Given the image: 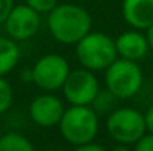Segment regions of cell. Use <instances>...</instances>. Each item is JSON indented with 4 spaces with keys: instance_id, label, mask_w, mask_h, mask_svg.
<instances>
[{
    "instance_id": "277c9868",
    "label": "cell",
    "mask_w": 153,
    "mask_h": 151,
    "mask_svg": "<svg viewBox=\"0 0 153 151\" xmlns=\"http://www.w3.org/2000/svg\"><path fill=\"white\" fill-rule=\"evenodd\" d=\"M144 74L138 62L116 58L104 70V86L119 101L134 98L143 88Z\"/></svg>"
},
{
    "instance_id": "ffe728a7",
    "label": "cell",
    "mask_w": 153,
    "mask_h": 151,
    "mask_svg": "<svg viewBox=\"0 0 153 151\" xmlns=\"http://www.w3.org/2000/svg\"><path fill=\"white\" fill-rule=\"evenodd\" d=\"M74 151H105L101 145L98 144H94V142H89V144H85V145H79L76 147Z\"/></svg>"
},
{
    "instance_id": "ba28073f",
    "label": "cell",
    "mask_w": 153,
    "mask_h": 151,
    "mask_svg": "<svg viewBox=\"0 0 153 151\" xmlns=\"http://www.w3.org/2000/svg\"><path fill=\"white\" fill-rule=\"evenodd\" d=\"M40 13L28 4H15L3 22L6 34L15 42H25L34 37L40 28Z\"/></svg>"
},
{
    "instance_id": "5bb4252c",
    "label": "cell",
    "mask_w": 153,
    "mask_h": 151,
    "mask_svg": "<svg viewBox=\"0 0 153 151\" xmlns=\"http://www.w3.org/2000/svg\"><path fill=\"white\" fill-rule=\"evenodd\" d=\"M117 101L119 99H117L111 92H108V91L104 88V89H100V91H98V94H97V96L94 98L91 107H92V110H94L100 117H101V116H108V114L116 108Z\"/></svg>"
},
{
    "instance_id": "30bf717a",
    "label": "cell",
    "mask_w": 153,
    "mask_h": 151,
    "mask_svg": "<svg viewBox=\"0 0 153 151\" xmlns=\"http://www.w3.org/2000/svg\"><path fill=\"white\" fill-rule=\"evenodd\" d=\"M114 46L117 52V58L134 61V62L143 61L150 50L146 33L135 28L120 33L114 39Z\"/></svg>"
},
{
    "instance_id": "603a6c76",
    "label": "cell",
    "mask_w": 153,
    "mask_h": 151,
    "mask_svg": "<svg viewBox=\"0 0 153 151\" xmlns=\"http://www.w3.org/2000/svg\"><path fill=\"white\" fill-rule=\"evenodd\" d=\"M111 151H132L129 148V145H125V144H117L116 147H113Z\"/></svg>"
},
{
    "instance_id": "ac0fdd59",
    "label": "cell",
    "mask_w": 153,
    "mask_h": 151,
    "mask_svg": "<svg viewBox=\"0 0 153 151\" xmlns=\"http://www.w3.org/2000/svg\"><path fill=\"white\" fill-rule=\"evenodd\" d=\"M13 6H15L13 0H0V25L6 21Z\"/></svg>"
},
{
    "instance_id": "3957f363",
    "label": "cell",
    "mask_w": 153,
    "mask_h": 151,
    "mask_svg": "<svg viewBox=\"0 0 153 151\" xmlns=\"http://www.w3.org/2000/svg\"><path fill=\"white\" fill-rule=\"evenodd\" d=\"M74 53L80 67L92 73L104 71L117 58L114 39L101 31H89L74 45Z\"/></svg>"
},
{
    "instance_id": "9a60e30c",
    "label": "cell",
    "mask_w": 153,
    "mask_h": 151,
    "mask_svg": "<svg viewBox=\"0 0 153 151\" xmlns=\"http://www.w3.org/2000/svg\"><path fill=\"white\" fill-rule=\"evenodd\" d=\"M12 101H13V89L10 83L4 77H0V116L10 108Z\"/></svg>"
},
{
    "instance_id": "6da1fadb",
    "label": "cell",
    "mask_w": 153,
    "mask_h": 151,
    "mask_svg": "<svg viewBox=\"0 0 153 151\" xmlns=\"http://www.w3.org/2000/svg\"><path fill=\"white\" fill-rule=\"evenodd\" d=\"M46 27L55 42L74 46L92 31V16L83 6L58 3L48 13Z\"/></svg>"
},
{
    "instance_id": "9c48e42d",
    "label": "cell",
    "mask_w": 153,
    "mask_h": 151,
    "mask_svg": "<svg viewBox=\"0 0 153 151\" xmlns=\"http://www.w3.org/2000/svg\"><path fill=\"white\" fill-rule=\"evenodd\" d=\"M65 105L61 98L53 95L52 92H45L30 102L28 114L33 123L40 127H53L58 126Z\"/></svg>"
},
{
    "instance_id": "8fae6325",
    "label": "cell",
    "mask_w": 153,
    "mask_h": 151,
    "mask_svg": "<svg viewBox=\"0 0 153 151\" xmlns=\"http://www.w3.org/2000/svg\"><path fill=\"white\" fill-rule=\"evenodd\" d=\"M120 12L131 28L146 31L153 25V0H122Z\"/></svg>"
},
{
    "instance_id": "5b68a950",
    "label": "cell",
    "mask_w": 153,
    "mask_h": 151,
    "mask_svg": "<svg viewBox=\"0 0 153 151\" xmlns=\"http://www.w3.org/2000/svg\"><path fill=\"white\" fill-rule=\"evenodd\" d=\"M105 130L116 144L134 145L146 132L144 116L132 107H116L105 120Z\"/></svg>"
},
{
    "instance_id": "2e32d148",
    "label": "cell",
    "mask_w": 153,
    "mask_h": 151,
    "mask_svg": "<svg viewBox=\"0 0 153 151\" xmlns=\"http://www.w3.org/2000/svg\"><path fill=\"white\" fill-rule=\"evenodd\" d=\"M25 4H28L40 15H48L58 4V0H25Z\"/></svg>"
},
{
    "instance_id": "8992f818",
    "label": "cell",
    "mask_w": 153,
    "mask_h": 151,
    "mask_svg": "<svg viewBox=\"0 0 153 151\" xmlns=\"http://www.w3.org/2000/svg\"><path fill=\"white\" fill-rule=\"evenodd\" d=\"M70 70V64L62 55L46 53L31 67L33 83L43 92H56L62 88Z\"/></svg>"
},
{
    "instance_id": "44dd1931",
    "label": "cell",
    "mask_w": 153,
    "mask_h": 151,
    "mask_svg": "<svg viewBox=\"0 0 153 151\" xmlns=\"http://www.w3.org/2000/svg\"><path fill=\"white\" fill-rule=\"evenodd\" d=\"M19 79L24 82V83H33V74H31V68H25L21 74H19Z\"/></svg>"
},
{
    "instance_id": "d6986e66",
    "label": "cell",
    "mask_w": 153,
    "mask_h": 151,
    "mask_svg": "<svg viewBox=\"0 0 153 151\" xmlns=\"http://www.w3.org/2000/svg\"><path fill=\"white\" fill-rule=\"evenodd\" d=\"M144 116V124H146V132L153 133V104L147 107V110L143 113Z\"/></svg>"
},
{
    "instance_id": "52a82bcc",
    "label": "cell",
    "mask_w": 153,
    "mask_h": 151,
    "mask_svg": "<svg viewBox=\"0 0 153 151\" xmlns=\"http://www.w3.org/2000/svg\"><path fill=\"white\" fill-rule=\"evenodd\" d=\"M100 82L95 73L86 68L70 70L61 91L70 105H91L100 91Z\"/></svg>"
},
{
    "instance_id": "e0dca14e",
    "label": "cell",
    "mask_w": 153,
    "mask_h": 151,
    "mask_svg": "<svg viewBox=\"0 0 153 151\" xmlns=\"http://www.w3.org/2000/svg\"><path fill=\"white\" fill-rule=\"evenodd\" d=\"M132 151H153V133H146L134 144Z\"/></svg>"
},
{
    "instance_id": "cb8c5ba5",
    "label": "cell",
    "mask_w": 153,
    "mask_h": 151,
    "mask_svg": "<svg viewBox=\"0 0 153 151\" xmlns=\"http://www.w3.org/2000/svg\"><path fill=\"white\" fill-rule=\"evenodd\" d=\"M0 136H1V126H0Z\"/></svg>"
},
{
    "instance_id": "4fadbf2b",
    "label": "cell",
    "mask_w": 153,
    "mask_h": 151,
    "mask_svg": "<svg viewBox=\"0 0 153 151\" xmlns=\"http://www.w3.org/2000/svg\"><path fill=\"white\" fill-rule=\"evenodd\" d=\"M0 151H36L31 141L18 132L1 133Z\"/></svg>"
},
{
    "instance_id": "7c38bea8",
    "label": "cell",
    "mask_w": 153,
    "mask_h": 151,
    "mask_svg": "<svg viewBox=\"0 0 153 151\" xmlns=\"http://www.w3.org/2000/svg\"><path fill=\"white\" fill-rule=\"evenodd\" d=\"M21 59V49L18 42L9 36H0V77L12 73Z\"/></svg>"
},
{
    "instance_id": "7a4b0ae2",
    "label": "cell",
    "mask_w": 153,
    "mask_h": 151,
    "mask_svg": "<svg viewBox=\"0 0 153 151\" xmlns=\"http://www.w3.org/2000/svg\"><path fill=\"white\" fill-rule=\"evenodd\" d=\"M59 133L68 144L79 147L89 142L98 135L100 116L91 105H70L64 110V114L58 123Z\"/></svg>"
},
{
    "instance_id": "7402d4cb",
    "label": "cell",
    "mask_w": 153,
    "mask_h": 151,
    "mask_svg": "<svg viewBox=\"0 0 153 151\" xmlns=\"http://www.w3.org/2000/svg\"><path fill=\"white\" fill-rule=\"evenodd\" d=\"M146 36H147V42H149V48H150V50L153 52V25L152 27H149L146 31Z\"/></svg>"
}]
</instances>
